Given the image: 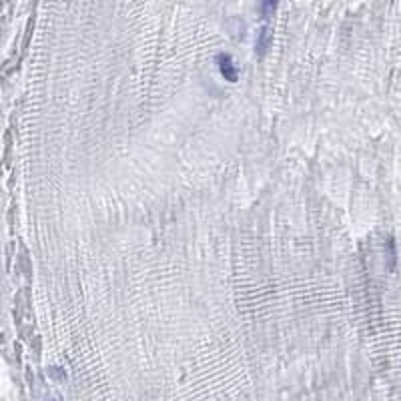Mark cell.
<instances>
[{"label":"cell","mask_w":401,"mask_h":401,"mask_svg":"<svg viewBox=\"0 0 401 401\" xmlns=\"http://www.w3.org/2000/svg\"><path fill=\"white\" fill-rule=\"evenodd\" d=\"M219 69H221V75L227 80H237V71H235L233 58L229 54H221L219 56Z\"/></svg>","instance_id":"cell-1"},{"label":"cell","mask_w":401,"mask_h":401,"mask_svg":"<svg viewBox=\"0 0 401 401\" xmlns=\"http://www.w3.org/2000/svg\"><path fill=\"white\" fill-rule=\"evenodd\" d=\"M269 42H271V32H269V28L265 26V28L261 30V35H259V42H257V54H259V56H263V54H265V50H267Z\"/></svg>","instance_id":"cell-2"},{"label":"cell","mask_w":401,"mask_h":401,"mask_svg":"<svg viewBox=\"0 0 401 401\" xmlns=\"http://www.w3.org/2000/svg\"><path fill=\"white\" fill-rule=\"evenodd\" d=\"M279 0H261V16L263 18H271L277 10Z\"/></svg>","instance_id":"cell-3"}]
</instances>
